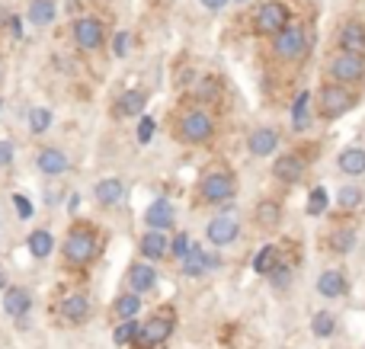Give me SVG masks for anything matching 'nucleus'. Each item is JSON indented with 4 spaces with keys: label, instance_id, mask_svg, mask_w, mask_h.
<instances>
[{
    "label": "nucleus",
    "instance_id": "nucleus-3",
    "mask_svg": "<svg viewBox=\"0 0 365 349\" xmlns=\"http://www.w3.org/2000/svg\"><path fill=\"white\" fill-rule=\"evenodd\" d=\"M311 103H314V109H317V119L336 122L356 106V93L349 87H343V83L330 80V83H324V87L317 90V100H311Z\"/></svg>",
    "mask_w": 365,
    "mask_h": 349
},
{
    "label": "nucleus",
    "instance_id": "nucleus-46",
    "mask_svg": "<svg viewBox=\"0 0 365 349\" xmlns=\"http://www.w3.org/2000/svg\"><path fill=\"white\" fill-rule=\"evenodd\" d=\"M6 288V273H4V266H0V292Z\"/></svg>",
    "mask_w": 365,
    "mask_h": 349
},
{
    "label": "nucleus",
    "instance_id": "nucleus-48",
    "mask_svg": "<svg viewBox=\"0 0 365 349\" xmlns=\"http://www.w3.org/2000/svg\"><path fill=\"white\" fill-rule=\"evenodd\" d=\"M0 109H4V100H0Z\"/></svg>",
    "mask_w": 365,
    "mask_h": 349
},
{
    "label": "nucleus",
    "instance_id": "nucleus-20",
    "mask_svg": "<svg viewBox=\"0 0 365 349\" xmlns=\"http://www.w3.org/2000/svg\"><path fill=\"white\" fill-rule=\"evenodd\" d=\"M145 106H148L145 90H125V93L113 103V115L115 119H138V115H145Z\"/></svg>",
    "mask_w": 365,
    "mask_h": 349
},
{
    "label": "nucleus",
    "instance_id": "nucleus-39",
    "mask_svg": "<svg viewBox=\"0 0 365 349\" xmlns=\"http://www.w3.org/2000/svg\"><path fill=\"white\" fill-rule=\"evenodd\" d=\"M109 45H113L109 51H113L115 58H125L128 51H132V32H128V29H119V32L113 36V42H109Z\"/></svg>",
    "mask_w": 365,
    "mask_h": 349
},
{
    "label": "nucleus",
    "instance_id": "nucleus-40",
    "mask_svg": "<svg viewBox=\"0 0 365 349\" xmlns=\"http://www.w3.org/2000/svg\"><path fill=\"white\" fill-rule=\"evenodd\" d=\"M154 132H158V122H154L151 115H138V128H135V138H138V145H148V141L154 138Z\"/></svg>",
    "mask_w": 365,
    "mask_h": 349
},
{
    "label": "nucleus",
    "instance_id": "nucleus-34",
    "mask_svg": "<svg viewBox=\"0 0 365 349\" xmlns=\"http://www.w3.org/2000/svg\"><path fill=\"white\" fill-rule=\"evenodd\" d=\"M327 209H330V196H327V189H324V186H314V189L308 192V205H304V212H308L311 218H321Z\"/></svg>",
    "mask_w": 365,
    "mask_h": 349
},
{
    "label": "nucleus",
    "instance_id": "nucleus-25",
    "mask_svg": "<svg viewBox=\"0 0 365 349\" xmlns=\"http://www.w3.org/2000/svg\"><path fill=\"white\" fill-rule=\"evenodd\" d=\"M336 167H340V173H346V177H362L365 173V147H359V145L343 147V151L336 154Z\"/></svg>",
    "mask_w": 365,
    "mask_h": 349
},
{
    "label": "nucleus",
    "instance_id": "nucleus-22",
    "mask_svg": "<svg viewBox=\"0 0 365 349\" xmlns=\"http://www.w3.org/2000/svg\"><path fill=\"white\" fill-rule=\"evenodd\" d=\"M314 288L324 298H343V295L349 292V276L343 273V269H324V273L317 276Z\"/></svg>",
    "mask_w": 365,
    "mask_h": 349
},
{
    "label": "nucleus",
    "instance_id": "nucleus-8",
    "mask_svg": "<svg viewBox=\"0 0 365 349\" xmlns=\"http://www.w3.org/2000/svg\"><path fill=\"white\" fill-rule=\"evenodd\" d=\"M177 132L186 145H205V141H212V135H215V119L205 113V109H189V113L180 115Z\"/></svg>",
    "mask_w": 365,
    "mask_h": 349
},
{
    "label": "nucleus",
    "instance_id": "nucleus-41",
    "mask_svg": "<svg viewBox=\"0 0 365 349\" xmlns=\"http://www.w3.org/2000/svg\"><path fill=\"white\" fill-rule=\"evenodd\" d=\"M189 247H192L189 234H177V237H170V250H167V256H177V260H182V256L189 254Z\"/></svg>",
    "mask_w": 365,
    "mask_h": 349
},
{
    "label": "nucleus",
    "instance_id": "nucleus-7",
    "mask_svg": "<svg viewBox=\"0 0 365 349\" xmlns=\"http://www.w3.org/2000/svg\"><path fill=\"white\" fill-rule=\"evenodd\" d=\"M71 36H74V45L87 55L100 51L106 45V26H103L100 16H77L71 23Z\"/></svg>",
    "mask_w": 365,
    "mask_h": 349
},
{
    "label": "nucleus",
    "instance_id": "nucleus-44",
    "mask_svg": "<svg viewBox=\"0 0 365 349\" xmlns=\"http://www.w3.org/2000/svg\"><path fill=\"white\" fill-rule=\"evenodd\" d=\"M6 29H10L13 38H19V36H23V19H19V16H10V19H6Z\"/></svg>",
    "mask_w": 365,
    "mask_h": 349
},
{
    "label": "nucleus",
    "instance_id": "nucleus-45",
    "mask_svg": "<svg viewBox=\"0 0 365 349\" xmlns=\"http://www.w3.org/2000/svg\"><path fill=\"white\" fill-rule=\"evenodd\" d=\"M68 209H71V212L81 209V196H77V192H71V196H68Z\"/></svg>",
    "mask_w": 365,
    "mask_h": 349
},
{
    "label": "nucleus",
    "instance_id": "nucleus-33",
    "mask_svg": "<svg viewBox=\"0 0 365 349\" xmlns=\"http://www.w3.org/2000/svg\"><path fill=\"white\" fill-rule=\"evenodd\" d=\"M362 202H365V192L359 189V186H353V183L343 186V189L336 192V205H340L343 212H356Z\"/></svg>",
    "mask_w": 365,
    "mask_h": 349
},
{
    "label": "nucleus",
    "instance_id": "nucleus-1",
    "mask_svg": "<svg viewBox=\"0 0 365 349\" xmlns=\"http://www.w3.org/2000/svg\"><path fill=\"white\" fill-rule=\"evenodd\" d=\"M61 254L64 263H71V266H90L96 260V254H100V237H96L93 224H74L68 231V237H64Z\"/></svg>",
    "mask_w": 365,
    "mask_h": 349
},
{
    "label": "nucleus",
    "instance_id": "nucleus-9",
    "mask_svg": "<svg viewBox=\"0 0 365 349\" xmlns=\"http://www.w3.org/2000/svg\"><path fill=\"white\" fill-rule=\"evenodd\" d=\"M237 237H240V222L234 215H227V212H218V215L205 224V241L212 244V247H231Z\"/></svg>",
    "mask_w": 365,
    "mask_h": 349
},
{
    "label": "nucleus",
    "instance_id": "nucleus-10",
    "mask_svg": "<svg viewBox=\"0 0 365 349\" xmlns=\"http://www.w3.org/2000/svg\"><path fill=\"white\" fill-rule=\"evenodd\" d=\"M180 269L186 279H202L205 273H212V269H221V256L218 254H208V250H202L199 244H192L189 247V254L180 260Z\"/></svg>",
    "mask_w": 365,
    "mask_h": 349
},
{
    "label": "nucleus",
    "instance_id": "nucleus-15",
    "mask_svg": "<svg viewBox=\"0 0 365 349\" xmlns=\"http://www.w3.org/2000/svg\"><path fill=\"white\" fill-rule=\"evenodd\" d=\"M173 222H177V209H173L170 199H154L145 209V228L148 231H170Z\"/></svg>",
    "mask_w": 365,
    "mask_h": 349
},
{
    "label": "nucleus",
    "instance_id": "nucleus-4",
    "mask_svg": "<svg viewBox=\"0 0 365 349\" xmlns=\"http://www.w3.org/2000/svg\"><path fill=\"white\" fill-rule=\"evenodd\" d=\"M237 192V179L231 170H208L199 183V199L205 205H225Z\"/></svg>",
    "mask_w": 365,
    "mask_h": 349
},
{
    "label": "nucleus",
    "instance_id": "nucleus-31",
    "mask_svg": "<svg viewBox=\"0 0 365 349\" xmlns=\"http://www.w3.org/2000/svg\"><path fill=\"white\" fill-rule=\"evenodd\" d=\"M279 222H282V209H279V202L263 199V202L257 205V224L259 228H276Z\"/></svg>",
    "mask_w": 365,
    "mask_h": 349
},
{
    "label": "nucleus",
    "instance_id": "nucleus-37",
    "mask_svg": "<svg viewBox=\"0 0 365 349\" xmlns=\"http://www.w3.org/2000/svg\"><path fill=\"white\" fill-rule=\"evenodd\" d=\"M266 276H269V286L282 292V288H289V282H292V266H289V263H282V260H279L276 266H272Z\"/></svg>",
    "mask_w": 365,
    "mask_h": 349
},
{
    "label": "nucleus",
    "instance_id": "nucleus-13",
    "mask_svg": "<svg viewBox=\"0 0 365 349\" xmlns=\"http://www.w3.org/2000/svg\"><path fill=\"white\" fill-rule=\"evenodd\" d=\"M68 167H71V157H68V151H61V147H38V154H36V170L42 173V177H48V179H55V177H61V173H68Z\"/></svg>",
    "mask_w": 365,
    "mask_h": 349
},
{
    "label": "nucleus",
    "instance_id": "nucleus-47",
    "mask_svg": "<svg viewBox=\"0 0 365 349\" xmlns=\"http://www.w3.org/2000/svg\"><path fill=\"white\" fill-rule=\"evenodd\" d=\"M237 4H247V0H237Z\"/></svg>",
    "mask_w": 365,
    "mask_h": 349
},
{
    "label": "nucleus",
    "instance_id": "nucleus-17",
    "mask_svg": "<svg viewBox=\"0 0 365 349\" xmlns=\"http://www.w3.org/2000/svg\"><path fill=\"white\" fill-rule=\"evenodd\" d=\"M4 314L6 318H13V321H23L26 314L32 311V295H29V288H23V286H6L4 288Z\"/></svg>",
    "mask_w": 365,
    "mask_h": 349
},
{
    "label": "nucleus",
    "instance_id": "nucleus-24",
    "mask_svg": "<svg viewBox=\"0 0 365 349\" xmlns=\"http://www.w3.org/2000/svg\"><path fill=\"white\" fill-rule=\"evenodd\" d=\"M26 19H29L36 29H45V26H51L58 19V4L55 0H29Z\"/></svg>",
    "mask_w": 365,
    "mask_h": 349
},
{
    "label": "nucleus",
    "instance_id": "nucleus-19",
    "mask_svg": "<svg viewBox=\"0 0 365 349\" xmlns=\"http://www.w3.org/2000/svg\"><path fill=\"white\" fill-rule=\"evenodd\" d=\"M158 269L151 266V263H145V260H138L132 269H128V292H135V295H148V292H154L158 288Z\"/></svg>",
    "mask_w": 365,
    "mask_h": 349
},
{
    "label": "nucleus",
    "instance_id": "nucleus-32",
    "mask_svg": "<svg viewBox=\"0 0 365 349\" xmlns=\"http://www.w3.org/2000/svg\"><path fill=\"white\" fill-rule=\"evenodd\" d=\"M311 333H314L317 340H330L336 333V318L330 311H317L314 318H311Z\"/></svg>",
    "mask_w": 365,
    "mask_h": 349
},
{
    "label": "nucleus",
    "instance_id": "nucleus-23",
    "mask_svg": "<svg viewBox=\"0 0 365 349\" xmlns=\"http://www.w3.org/2000/svg\"><path fill=\"white\" fill-rule=\"evenodd\" d=\"M58 314H61L68 324H83V321L90 318V298L87 295H68V298H61V305H58Z\"/></svg>",
    "mask_w": 365,
    "mask_h": 349
},
{
    "label": "nucleus",
    "instance_id": "nucleus-12",
    "mask_svg": "<svg viewBox=\"0 0 365 349\" xmlns=\"http://www.w3.org/2000/svg\"><path fill=\"white\" fill-rule=\"evenodd\" d=\"M304 173H308V160L302 154H279L272 160V177L279 183H302Z\"/></svg>",
    "mask_w": 365,
    "mask_h": 349
},
{
    "label": "nucleus",
    "instance_id": "nucleus-11",
    "mask_svg": "<svg viewBox=\"0 0 365 349\" xmlns=\"http://www.w3.org/2000/svg\"><path fill=\"white\" fill-rule=\"evenodd\" d=\"M170 333H173V321L164 318V314H158V318H151V321L141 324L138 337H135V349H154V346L164 343Z\"/></svg>",
    "mask_w": 365,
    "mask_h": 349
},
{
    "label": "nucleus",
    "instance_id": "nucleus-18",
    "mask_svg": "<svg viewBox=\"0 0 365 349\" xmlns=\"http://www.w3.org/2000/svg\"><path fill=\"white\" fill-rule=\"evenodd\" d=\"M167 250H170V237L167 231H145L138 241V254L145 263H158V260H167Z\"/></svg>",
    "mask_w": 365,
    "mask_h": 349
},
{
    "label": "nucleus",
    "instance_id": "nucleus-42",
    "mask_svg": "<svg viewBox=\"0 0 365 349\" xmlns=\"http://www.w3.org/2000/svg\"><path fill=\"white\" fill-rule=\"evenodd\" d=\"M13 160H16V145H13L10 138H0V170L10 167Z\"/></svg>",
    "mask_w": 365,
    "mask_h": 349
},
{
    "label": "nucleus",
    "instance_id": "nucleus-28",
    "mask_svg": "<svg viewBox=\"0 0 365 349\" xmlns=\"http://www.w3.org/2000/svg\"><path fill=\"white\" fill-rule=\"evenodd\" d=\"M327 247H330V254H340V256L353 254L356 228H334V231H330V237H327Z\"/></svg>",
    "mask_w": 365,
    "mask_h": 349
},
{
    "label": "nucleus",
    "instance_id": "nucleus-43",
    "mask_svg": "<svg viewBox=\"0 0 365 349\" xmlns=\"http://www.w3.org/2000/svg\"><path fill=\"white\" fill-rule=\"evenodd\" d=\"M199 4L205 6L208 13H221V10H225V6H227V4H231V0H199Z\"/></svg>",
    "mask_w": 365,
    "mask_h": 349
},
{
    "label": "nucleus",
    "instance_id": "nucleus-38",
    "mask_svg": "<svg viewBox=\"0 0 365 349\" xmlns=\"http://www.w3.org/2000/svg\"><path fill=\"white\" fill-rule=\"evenodd\" d=\"M13 209H16L19 222H29V218L36 215V205H32V199L26 196V192H13Z\"/></svg>",
    "mask_w": 365,
    "mask_h": 349
},
{
    "label": "nucleus",
    "instance_id": "nucleus-16",
    "mask_svg": "<svg viewBox=\"0 0 365 349\" xmlns=\"http://www.w3.org/2000/svg\"><path fill=\"white\" fill-rule=\"evenodd\" d=\"M279 132L272 125H259L250 132V138H247V151L253 154V157H272V154L279 151Z\"/></svg>",
    "mask_w": 365,
    "mask_h": 349
},
{
    "label": "nucleus",
    "instance_id": "nucleus-30",
    "mask_svg": "<svg viewBox=\"0 0 365 349\" xmlns=\"http://www.w3.org/2000/svg\"><path fill=\"white\" fill-rule=\"evenodd\" d=\"M138 311H141V295H135V292L119 295V298H115V305H113V314H115L119 321L138 318Z\"/></svg>",
    "mask_w": 365,
    "mask_h": 349
},
{
    "label": "nucleus",
    "instance_id": "nucleus-5",
    "mask_svg": "<svg viewBox=\"0 0 365 349\" xmlns=\"http://www.w3.org/2000/svg\"><path fill=\"white\" fill-rule=\"evenodd\" d=\"M327 74L334 83L343 87H356L365 80V55H349V51H336L327 64Z\"/></svg>",
    "mask_w": 365,
    "mask_h": 349
},
{
    "label": "nucleus",
    "instance_id": "nucleus-2",
    "mask_svg": "<svg viewBox=\"0 0 365 349\" xmlns=\"http://www.w3.org/2000/svg\"><path fill=\"white\" fill-rule=\"evenodd\" d=\"M311 48V36H308V26L298 23V19H292V23H285L282 29L272 36V55L279 58V61H302L304 55H308Z\"/></svg>",
    "mask_w": 365,
    "mask_h": 349
},
{
    "label": "nucleus",
    "instance_id": "nucleus-6",
    "mask_svg": "<svg viewBox=\"0 0 365 349\" xmlns=\"http://www.w3.org/2000/svg\"><path fill=\"white\" fill-rule=\"evenodd\" d=\"M285 23H292V10L282 0H266V4H259L257 13H253V32H257V36L272 38Z\"/></svg>",
    "mask_w": 365,
    "mask_h": 349
},
{
    "label": "nucleus",
    "instance_id": "nucleus-35",
    "mask_svg": "<svg viewBox=\"0 0 365 349\" xmlns=\"http://www.w3.org/2000/svg\"><path fill=\"white\" fill-rule=\"evenodd\" d=\"M276 263H279V247H272V244H269V247H259L257 256H253V273L266 276L272 266H276Z\"/></svg>",
    "mask_w": 365,
    "mask_h": 349
},
{
    "label": "nucleus",
    "instance_id": "nucleus-29",
    "mask_svg": "<svg viewBox=\"0 0 365 349\" xmlns=\"http://www.w3.org/2000/svg\"><path fill=\"white\" fill-rule=\"evenodd\" d=\"M51 122H55V115H51L48 106H32L29 113H26V125H29L32 135H45L51 128Z\"/></svg>",
    "mask_w": 365,
    "mask_h": 349
},
{
    "label": "nucleus",
    "instance_id": "nucleus-26",
    "mask_svg": "<svg viewBox=\"0 0 365 349\" xmlns=\"http://www.w3.org/2000/svg\"><path fill=\"white\" fill-rule=\"evenodd\" d=\"M26 247H29V254L36 260H48L55 254V237H51L48 228H32L29 237H26Z\"/></svg>",
    "mask_w": 365,
    "mask_h": 349
},
{
    "label": "nucleus",
    "instance_id": "nucleus-14",
    "mask_svg": "<svg viewBox=\"0 0 365 349\" xmlns=\"http://www.w3.org/2000/svg\"><path fill=\"white\" fill-rule=\"evenodd\" d=\"M336 48L349 55H365V23L362 19H346L336 29Z\"/></svg>",
    "mask_w": 365,
    "mask_h": 349
},
{
    "label": "nucleus",
    "instance_id": "nucleus-36",
    "mask_svg": "<svg viewBox=\"0 0 365 349\" xmlns=\"http://www.w3.org/2000/svg\"><path fill=\"white\" fill-rule=\"evenodd\" d=\"M138 330H141V324L138 321H119L115 324V330H113V343L115 346H128V343H135V337H138Z\"/></svg>",
    "mask_w": 365,
    "mask_h": 349
},
{
    "label": "nucleus",
    "instance_id": "nucleus-21",
    "mask_svg": "<svg viewBox=\"0 0 365 349\" xmlns=\"http://www.w3.org/2000/svg\"><path fill=\"white\" fill-rule=\"evenodd\" d=\"M93 199L103 205V209L122 205V199H125V183H122V177H103L100 183L93 186Z\"/></svg>",
    "mask_w": 365,
    "mask_h": 349
},
{
    "label": "nucleus",
    "instance_id": "nucleus-27",
    "mask_svg": "<svg viewBox=\"0 0 365 349\" xmlns=\"http://www.w3.org/2000/svg\"><path fill=\"white\" fill-rule=\"evenodd\" d=\"M311 100H314V96H311L308 90H302V93L295 96V103H292V128H295V132H304V128L311 125Z\"/></svg>",
    "mask_w": 365,
    "mask_h": 349
}]
</instances>
